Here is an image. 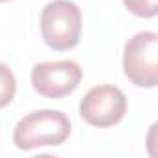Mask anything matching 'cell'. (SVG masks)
<instances>
[{
	"label": "cell",
	"mask_w": 158,
	"mask_h": 158,
	"mask_svg": "<svg viewBox=\"0 0 158 158\" xmlns=\"http://www.w3.org/2000/svg\"><path fill=\"white\" fill-rule=\"evenodd\" d=\"M71 134V121L58 110H37L24 115L15 130L13 143L21 151H32L37 147L61 145Z\"/></svg>",
	"instance_id": "1"
},
{
	"label": "cell",
	"mask_w": 158,
	"mask_h": 158,
	"mask_svg": "<svg viewBox=\"0 0 158 158\" xmlns=\"http://www.w3.org/2000/svg\"><path fill=\"white\" fill-rule=\"evenodd\" d=\"M82 32V13L69 0H52L41 13V35L47 47L63 52L78 45Z\"/></svg>",
	"instance_id": "2"
},
{
	"label": "cell",
	"mask_w": 158,
	"mask_h": 158,
	"mask_svg": "<svg viewBox=\"0 0 158 158\" xmlns=\"http://www.w3.org/2000/svg\"><path fill=\"white\" fill-rule=\"evenodd\" d=\"M123 69L132 84L154 88L158 84V34L139 32L130 37L123 52Z\"/></svg>",
	"instance_id": "3"
},
{
	"label": "cell",
	"mask_w": 158,
	"mask_h": 158,
	"mask_svg": "<svg viewBox=\"0 0 158 158\" xmlns=\"http://www.w3.org/2000/svg\"><path fill=\"white\" fill-rule=\"evenodd\" d=\"M82 80V69L73 60L43 61L32 69V86L47 99H61L73 93Z\"/></svg>",
	"instance_id": "4"
},
{
	"label": "cell",
	"mask_w": 158,
	"mask_h": 158,
	"mask_svg": "<svg viewBox=\"0 0 158 158\" xmlns=\"http://www.w3.org/2000/svg\"><path fill=\"white\" fill-rule=\"evenodd\" d=\"M125 114L127 99L123 91L115 86L91 88L80 101V115L91 127H114L125 117Z\"/></svg>",
	"instance_id": "5"
},
{
	"label": "cell",
	"mask_w": 158,
	"mask_h": 158,
	"mask_svg": "<svg viewBox=\"0 0 158 158\" xmlns=\"http://www.w3.org/2000/svg\"><path fill=\"white\" fill-rule=\"evenodd\" d=\"M17 91V82H15V74L11 69L0 61V108L8 106Z\"/></svg>",
	"instance_id": "6"
},
{
	"label": "cell",
	"mask_w": 158,
	"mask_h": 158,
	"mask_svg": "<svg viewBox=\"0 0 158 158\" xmlns=\"http://www.w3.org/2000/svg\"><path fill=\"white\" fill-rule=\"evenodd\" d=\"M123 4L136 17L151 19L158 13V0H123Z\"/></svg>",
	"instance_id": "7"
},
{
	"label": "cell",
	"mask_w": 158,
	"mask_h": 158,
	"mask_svg": "<svg viewBox=\"0 0 158 158\" xmlns=\"http://www.w3.org/2000/svg\"><path fill=\"white\" fill-rule=\"evenodd\" d=\"M0 2H10V0H0Z\"/></svg>",
	"instance_id": "8"
}]
</instances>
